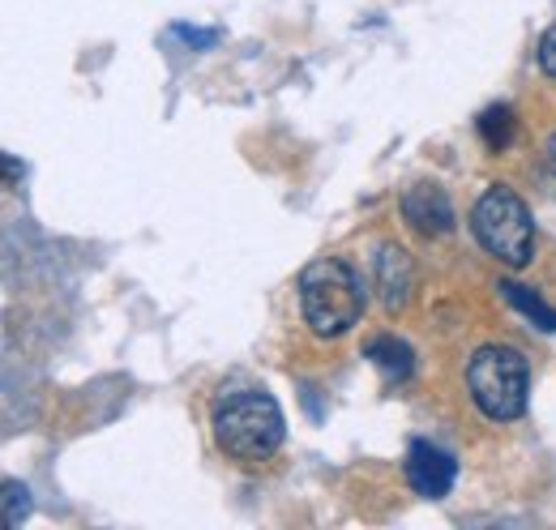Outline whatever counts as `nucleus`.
Wrapping results in <instances>:
<instances>
[{
	"label": "nucleus",
	"instance_id": "obj_9",
	"mask_svg": "<svg viewBox=\"0 0 556 530\" xmlns=\"http://www.w3.org/2000/svg\"><path fill=\"white\" fill-rule=\"evenodd\" d=\"M496 291H501V295H505L522 317H531L544 333H556V308H548L531 287H522V282H501Z\"/></svg>",
	"mask_w": 556,
	"mask_h": 530
},
{
	"label": "nucleus",
	"instance_id": "obj_12",
	"mask_svg": "<svg viewBox=\"0 0 556 530\" xmlns=\"http://www.w3.org/2000/svg\"><path fill=\"white\" fill-rule=\"evenodd\" d=\"M172 35H180L189 48H214L218 43V30H198V26H185V22H176Z\"/></svg>",
	"mask_w": 556,
	"mask_h": 530
},
{
	"label": "nucleus",
	"instance_id": "obj_15",
	"mask_svg": "<svg viewBox=\"0 0 556 530\" xmlns=\"http://www.w3.org/2000/svg\"><path fill=\"white\" fill-rule=\"evenodd\" d=\"M548 163H553V172H556V132H553V141H548Z\"/></svg>",
	"mask_w": 556,
	"mask_h": 530
},
{
	"label": "nucleus",
	"instance_id": "obj_10",
	"mask_svg": "<svg viewBox=\"0 0 556 530\" xmlns=\"http://www.w3.org/2000/svg\"><path fill=\"white\" fill-rule=\"evenodd\" d=\"M476 129H480L488 150H505L514 141V112L505 103H496V108H488L484 116L476 121Z\"/></svg>",
	"mask_w": 556,
	"mask_h": 530
},
{
	"label": "nucleus",
	"instance_id": "obj_5",
	"mask_svg": "<svg viewBox=\"0 0 556 530\" xmlns=\"http://www.w3.org/2000/svg\"><path fill=\"white\" fill-rule=\"evenodd\" d=\"M454 479H458V463H454L441 445H432V441H412V450H407V483H412L416 496L441 501V496H450Z\"/></svg>",
	"mask_w": 556,
	"mask_h": 530
},
{
	"label": "nucleus",
	"instance_id": "obj_7",
	"mask_svg": "<svg viewBox=\"0 0 556 530\" xmlns=\"http://www.w3.org/2000/svg\"><path fill=\"white\" fill-rule=\"evenodd\" d=\"M403 218L419 236H450L454 231V201L441 185H412L403 193Z\"/></svg>",
	"mask_w": 556,
	"mask_h": 530
},
{
	"label": "nucleus",
	"instance_id": "obj_11",
	"mask_svg": "<svg viewBox=\"0 0 556 530\" xmlns=\"http://www.w3.org/2000/svg\"><path fill=\"white\" fill-rule=\"evenodd\" d=\"M30 518V488L22 479H4V527L17 530Z\"/></svg>",
	"mask_w": 556,
	"mask_h": 530
},
{
	"label": "nucleus",
	"instance_id": "obj_6",
	"mask_svg": "<svg viewBox=\"0 0 556 530\" xmlns=\"http://www.w3.org/2000/svg\"><path fill=\"white\" fill-rule=\"evenodd\" d=\"M372 278H377L381 308H386L390 317H399V313L412 304V291H416V262H412V253H407L403 244H381Z\"/></svg>",
	"mask_w": 556,
	"mask_h": 530
},
{
	"label": "nucleus",
	"instance_id": "obj_14",
	"mask_svg": "<svg viewBox=\"0 0 556 530\" xmlns=\"http://www.w3.org/2000/svg\"><path fill=\"white\" fill-rule=\"evenodd\" d=\"M4 185H9V189L17 185V159H13V154H4Z\"/></svg>",
	"mask_w": 556,
	"mask_h": 530
},
{
	"label": "nucleus",
	"instance_id": "obj_13",
	"mask_svg": "<svg viewBox=\"0 0 556 530\" xmlns=\"http://www.w3.org/2000/svg\"><path fill=\"white\" fill-rule=\"evenodd\" d=\"M540 68H544L548 77H556V26H548L544 39H540Z\"/></svg>",
	"mask_w": 556,
	"mask_h": 530
},
{
	"label": "nucleus",
	"instance_id": "obj_1",
	"mask_svg": "<svg viewBox=\"0 0 556 530\" xmlns=\"http://www.w3.org/2000/svg\"><path fill=\"white\" fill-rule=\"evenodd\" d=\"M282 437H287V419L266 390H240L214 406V441L223 454L240 463L275 458Z\"/></svg>",
	"mask_w": 556,
	"mask_h": 530
},
{
	"label": "nucleus",
	"instance_id": "obj_2",
	"mask_svg": "<svg viewBox=\"0 0 556 530\" xmlns=\"http://www.w3.org/2000/svg\"><path fill=\"white\" fill-rule=\"evenodd\" d=\"M300 313L317 338H343L364 317V282L339 257H321L300 269Z\"/></svg>",
	"mask_w": 556,
	"mask_h": 530
},
{
	"label": "nucleus",
	"instance_id": "obj_3",
	"mask_svg": "<svg viewBox=\"0 0 556 530\" xmlns=\"http://www.w3.org/2000/svg\"><path fill=\"white\" fill-rule=\"evenodd\" d=\"M467 390L476 398V406L484 411L492 424H509L527 411L531 394V364L522 351L488 342L471 355L467 364Z\"/></svg>",
	"mask_w": 556,
	"mask_h": 530
},
{
	"label": "nucleus",
	"instance_id": "obj_8",
	"mask_svg": "<svg viewBox=\"0 0 556 530\" xmlns=\"http://www.w3.org/2000/svg\"><path fill=\"white\" fill-rule=\"evenodd\" d=\"M364 355L386 373V381H407V377L416 373V351H412L403 338H394V333L372 338V342L364 346Z\"/></svg>",
	"mask_w": 556,
	"mask_h": 530
},
{
	"label": "nucleus",
	"instance_id": "obj_4",
	"mask_svg": "<svg viewBox=\"0 0 556 530\" xmlns=\"http://www.w3.org/2000/svg\"><path fill=\"white\" fill-rule=\"evenodd\" d=\"M471 231H476V240L484 244L496 262L514 265V269L531 265V257H535L531 210H527V201L518 198L514 189H505V185H492V189H484V198L476 201Z\"/></svg>",
	"mask_w": 556,
	"mask_h": 530
}]
</instances>
